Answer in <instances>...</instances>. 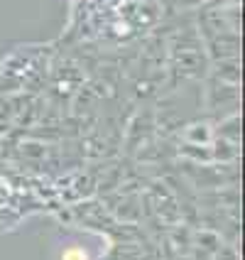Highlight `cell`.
I'll return each instance as SVG.
<instances>
[{"label":"cell","instance_id":"6da1fadb","mask_svg":"<svg viewBox=\"0 0 245 260\" xmlns=\"http://www.w3.org/2000/svg\"><path fill=\"white\" fill-rule=\"evenodd\" d=\"M61 260H88V253L81 248H69V250H64Z\"/></svg>","mask_w":245,"mask_h":260}]
</instances>
